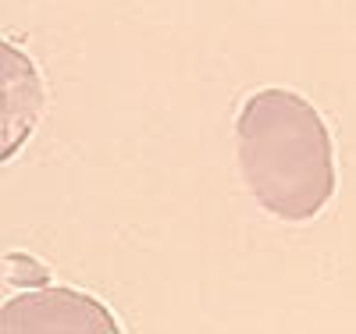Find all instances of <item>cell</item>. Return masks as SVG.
Masks as SVG:
<instances>
[{
  "mask_svg": "<svg viewBox=\"0 0 356 334\" xmlns=\"http://www.w3.org/2000/svg\"><path fill=\"white\" fill-rule=\"evenodd\" d=\"M239 171L271 217L314 221L335 196V146L321 110L292 89H260L235 117Z\"/></svg>",
  "mask_w": 356,
  "mask_h": 334,
  "instance_id": "1",
  "label": "cell"
},
{
  "mask_svg": "<svg viewBox=\"0 0 356 334\" xmlns=\"http://www.w3.org/2000/svg\"><path fill=\"white\" fill-rule=\"evenodd\" d=\"M4 334H33V331H104L114 334V317L93 295L75 288H33L18 292L4 302L0 313Z\"/></svg>",
  "mask_w": 356,
  "mask_h": 334,
  "instance_id": "2",
  "label": "cell"
}]
</instances>
